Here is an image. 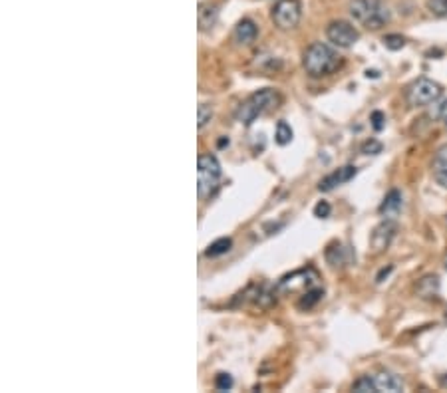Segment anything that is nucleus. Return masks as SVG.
Instances as JSON below:
<instances>
[{"mask_svg": "<svg viewBox=\"0 0 447 393\" xmlns=\"http://www.w3.org/2000/svg\"><path fill=\"white\" fill-rule=\"evenodd\" d=\"M302 64H304V70H306L312 78H322V76H330V74H334V72L342 66V58H340L338 52L334 48H330L328 44L315 42L312 46H308L306 52H304Z\"/></svg>", "mask_w": 447, "mask_h": 393, "instance_id": "1", "label": "nucleus"}, {"mask_svg": "<svg viewBox=\"0 0 447 393\" xmlns=\"http://www.w3.org/2000/svg\"><path fill=\"white\" fill-rule=\"evenodd\" d=\"M352 18L370 30H378L390 22V10L380 0H352L350 2Z\"/></svg>", "mask_w": 447, "mask_h": 393, "instance_id": "2", "label": "nucleus"}, {"mask_svg": "<svg viewBox=\"0 0 447 393\" xmlns=\"http://www.w3.org/2000/svg\"><path fill=\"white\" fill-rule=\"evenodd\" d=\"M279 94L275 90H259L257 94H252L247 101H243L237 110V119L245 125H250L259 115H263L268 110L279 105Z\"/></svg>", "mask_w": 447, "mask_h": 393, "instance_id": "3", "label": "nucleus"}, {"mask_svg": "<svg viewBox=\"0 0 447 393\" xmlns=\"http://www.w3.org/2000/svg\"><path fill=\"white\" fill-rule=\"evenodd\" d=\"M221 183V165L215 155H201L197 161V191L201 199L215 195Z\"/></svg>", "mask_w": 447, "mask_h": 393, "instance_id": "4", "label": "nucleus"}, {"mask_svg": "<svg viewBox=\"0 0 447 393\" xmlns=\"http://www.w3.org/2000/svg\"><path fill=\"white\" fill-rule=\"evenodd\" d=\"M441 94H444V90H441L439 83L433 82L430 78H419L417 82H414L408 88L406 99L414 108H426V105L433 103L435 99L441 98Z\"/></svg>", "mask_w": 447, "mask_h": 393, "instance_id": "5", "label": "nucleus"}, {"mask_svg": "<svg viewBox=\"0 0 447 393\" xmlns=\"http://www.w3.org/2000/svg\"><path fill=\"white\" fill-rule=\"evenodd\" d=\"M300 17H302V8L298 0H281L272 8V20L282 30L295 28L300 22Z\"/></svg>", "mask_w": 447, "mask_h": 393, "instance_id": "6", "label": "nucleus"}, {"mask_svg": "<svg viewBox=\"0 0 447 393\" xmlns=\"http://www.w3.org/2000/svg\"><path fill=\"white\" fill-rule=\"evenodd\" d=\"M326 36L330 40L334 46L338 48H350L358 42L360 38V32L346 22V20H334L328 24V30H326Z\"/></svg>", "mask_w": 447, "mask_h": 393, "instance_id": "7", "label": "nucleus"}, {"mask_svg": "<svg viewBox=\"0 0 447 393\" xmlns=\"http://www.w3.org/2000/svg\"><path fill=\"white\" fill-rule=\"evenodd\" d=\"M318 280V272L315 268H306V270H297L277 284V290L279 292H297V290H310L312 284Z\"/></svg>", "mask_w": 447, "mask_h": 393, "instance_id": "8", "label": "nucleus"}, {"mask_svg": "<svg viewBox=\"0 0 447 393\" xmlns=\"http://www.w3.org/2000/svg\"><path fill=\"white\" fill-rule=\"evenodd\" d=\"M396 230L397 225L392 219H386L384 223H380V225L374 229L372 236H370V246H372V250H374L376 254L384 252L388 246L392 245V241H394V236H396Z\"/></svg>", "mask_w": 447, "mask_h": 393, "instance_id": "9", "label": "nucleus"}, {"mask_svg": "<svg viewBox=\"0 0 447 393\" xmlns=\"http://www.w3.org/2000/svg\"><path fill=\"white\" fill-rule=\"evenodd\" d=\"M356 173H358V169L354 167V165H346V167H340L338 171H334L330 175H326L324 179L320 181V185H318V191H332V189H336V187H340V185H344L350 179H354L356 177Z\"/></svg>", "mask_w": 447, "mask_h": 393, "instance_id": "10", "label": "nucleus"}, {"mask_svg": "<svg viewBox=\"0 0 447 393\" xmlns=\"http://www.w3.org/2000/svg\"><path fill=\"white\" fill-rule=\"evenodd\" d=\"M374 385H376V393H399L404 392V381L390 372H380L374 376Z\"/></svg>", "mask_w": 447, "mask_h": 393, "instance_id": "11", "label": "nucleus"}, {"mask_svg": "<svg viewBox=\"0 0 447 393\" xmlns=\"http://www.w3.org/2000/svg\"><path fill=\"white\" fill-rule=\"evenodd\" d=\"M401 207H404V199H401V193L397 191V189H392L386 199L381 201L380 205V214L381 216H386V219H396L399 211H401Z\"/></svg>", "mask_w": 447, "mask_h": 393, "instance_id": "12", "label": "nucleus"}, {"mask_svg": "<svg viewBox=\"0 0 447 393\" xmlns=\"http://www.w3.org/2000/svg\"><path fill=\"white\" fill-rule=\"evenodd\" d=\"M352 252L348 250V246L340 245V243H334V245L328 246V250H326V261L330 262L334 268H338V266H346L352 262Z\"/></svg>", "mask_w": 447, "mask_h": 393, "instance_id": "13", "label": "nucleus"}, {"mask_svg": "<svg viewBox=\"0 0 447 393\" xmlns=\"http://www.w3.org/2000/svg\"><path fill=\"white\" fill-rule=\"evenodd\" d=\"M257 34H259V30H257V24L252 22V20H248V18H245V20H241L237 26H235V40L239 42V44H252L255 42V38H257Z\"/></svg>", "mask_w": 447, "mask_h": 393, "instance_id": "14", "label": "nucleus"}, {"mask_svg": "<svg viewBox=\"0 0 447 393\" xmlns=\"http://www.w3.org/2000/svg\"><path fill=\"white\" fill-rule=\"evenodd\" d=\"M433 179L447 189V148H441L433 157Z\"/></svg>", "mask_w": 447, "mask_h": 393, "instance_id": "15", "label": "nucleus"}, {"mask_svg": "<svg viewBox=\"0 0 447 393\" xmlns=\"http://www.w3.org/2000/svg\"><path fill=\"white\" fill-rule=\"evenodd\" d=\"M439 292V279L437 276H426L417 284V294L421 298H435Z\"/></svg>", "mask_w": 447, "mask_h": 393, "instance_id": "16", "label": "nucleus"}, {"mask_svg": "<svg viewBox=\"0 0 447 393\" xmlns=\"http://www.w3.org/2000/svg\"><path fill=\"white\" fill-rule=\"evenodd\" d=\"M217 17H219L217 6L205 4V6L199 8V24H201V28H211L217 22Z\"/></svg>", "mask_w": 447, "mask_h": 393, "instance_id": "17", "label": "nucleus"}, {"mask_svg": "<svg viewBox=\"0 0 447 393\" xmlns=\"http://www.w3.org/2000/svg\"><path fill=\"white\" fill-rule=\"evenodd\" d=\"M232 241L231 239H217L213 245H209V248L205 250V254L209 256V259H217V256H223V254H227L229 250H231Z\"/></svg>", "mask_w": 447, "mask_h": 393, "instance_id": "18", "label": "nucleus"}, {"mask_svg": "<svg viewBox=\"0 0 447 393\" xmlns=\"http://www.w3.org/2000/svg\"><path fill=\"white\" fill-rule=\"evenodd\" d=\"M322 296H324V290H322V288H310V290H306L304 298L298 302V306H300L302 310H308V308H312V306H316V304L322 300Z\"/></svg>", "mask_w": 447, "mask_h": 393, "instance_id": "19", "label": "nucleus"}, {"mask_svg": "<svg viewBox=\"0 0 447 393\" xmlns=\"http://www.w3.org/2000/svg\"><path fill=\"white\" fill-rule=\"evenodd\" d=\"M292 128L286 123V121H279L277 123V143L279 145H286V143H290L292 141Z\"/></svg>", "mask_w": 447, "mask_h": 393, "instance_id": "20", "label": "nucleus"}, {"mask_svg": "<svg viewBox=\"0 0 447 393\" xmlns=\"http://www.w3.org/2000/svg\"><path fill=\"white\" fill-rule=\"evenodd\" d=\"M352 390L356 393H376V385H374V377L362 376L358 381H354Z\"/></svg>", "mask_w": 447, "mask_h": 393, "instance_id": "21", "label": "nucleus"}, {"mask_svg": "<svg viewBox=\"0 0 447 393\" xmlns=\"http://www.w3.org/2000/svg\"><path fill=\"white\" fill-rule=\"evenodd\" d=\"M428 108H430L431 119H439V117H441V115L447 112V98L435 99V101H433V103H430Z\"/></svg>", "mask_w": 447, "mask_h": 393, "instance_id": "22", "label": "nucleus"}, {"mask_svg": "<svg viewBox=\"0 0 447 393\" xmlns=\"http://www.w3.org/2000/svg\"><path fill=\"white\" fill-rule=\"evenodd\" d=\"M197 115H199V119H197L199 130H203V128H205V125L211 121V117H213V110H211V105H207V103H201V105H199V110H197Z\"/></svg>", "mask_w": 447, "mask_h": 393, "instance_id": "23", "label": "nucleus"}, {"mask_svg": "<svg viewBox=\"0 0 447 393\" xmlns=\"http://www.w3.org/2000/svg\"><path fill=\"white\" fill-rule=\"evenodd\" d=\"M384 46L388 50H401L406 46V40L399 34H388V36H384Z\"/></svg>", "mask_w": 447, "mask_h": 393, "instance_id": "24", "label": "nucleus"}, {"mask_svg": "<svg viewBox=\"0 0 447 393\" xmlns=\"http://www.w3.org/2000/svg\"><path fill=\"white\" fill-rule=\"evenodd\" d=\"M428 10L435 17H447V0H428Z\"/></svg>", "mask_w": 447, "mask_h": 393, "instance_id": "25", "label": "nucleus"}, {"mask_svg": "<svg viewBox=\"0 0 447 393\" xmlns=\"http://www.w3.org/2000/svg\"><path fill=\"white\" fill-rule=\"evenodd\" d=\"M215 387L219 392H227L232 387V377L229 374H219L215 377Z\"/></svg>", "mask_w": 447, "mask_h": 393, "instance_id": "26", "label": "nucleus"}, {"mask_svg": "<svg viewBox=\"0 0 447 393\" xmlns=\"http://www.w3.org/2000/svg\"><path fill=\"white\" fill-rule=\"evenodd\" d=\"M366 155H378L381 151V143L380 141H374V139H370L368 143H364V148H362Z\"/></svg>", "mask_w": 447, "mask_h": 393, "instance_id": "27", "label": "nucleus"}, {"mask_svg": "<svg viewBox=\"0 0 447 393\" xmlns=\"http://www.w3.org/2000/svg\"><path fill=\"white\" fill-rule=\"evenodd\" d=\"M315 214L318 219H326V216L330 214V205H328L326 201H320L315 207Z\"/></svg>", "mask_w": 447, "mask_h": 393, "instance_id": "28", "label": "nucleus"}, {"mask_svg": "<svg viewBox=\"0 0 447 393\" xmlns=\"http://www.w3.org/2000/svg\"><path fill=\"white\" fill-rule=\"evenodd\" d=\"M370 121H372V128H374L376 131H381L384 130V125H386V123H384V121H386V117H384V114H381V112H374V114H372V117H370Z\"/></svg>", "mask_w": 447, "mask_h": 393, "instance_id": "29", "label": "nucleus"}, {"mask_svg": "<svg viewBox=\"0 0 447 393\" xmlns=\"http://www.w3.org/2000/svg\"><path fill=\"white\" fill-rule=\"evenodd\" d=\"M390 270H392V266H388L386 270H381L380 274H378V282H381V279H384V276H388V274H390Z\"/></svg>", "mask_w": 447, "mask_h": 393, "instance_id": "30", "label": "nucleus"}, {"mask_svg": "<svg viewBox=\"0 0 447 393\" xmlns=\"http://www.w3.org/2000/svg\"><path fill=\"white\" fill-rule=\"evenodd\" d=\"M446 268H447V256H446Z\"/></svg>", "mask_w": 447, "mask_h": 393, "instance_id": "31", "label": "nucleus"}, {"mask_svg": "<svg viewBox=\"0 0 447 393\" xmlns=\"http://www.w3.org/2000/svg\"><path fill=\"white\" fill-rule=\"evenodd\" d=\"M446 322H447V314H446Z\"/></svg>", "mask_w": 447, "mask_h": 393, "instance_id": "32", "label": "nucleus"}]
</instances>
